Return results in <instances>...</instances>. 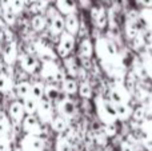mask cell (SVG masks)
Segmentation results:
<instances>
[{"instance_id":"6da1fadb","label":"cell","mask_w":152,"mask_h":151,"mask_svg":"<svg viewBox=\"0 0 152 151\" xmlns=\"http://www.w3.org/2000/svg\"><path fill=\"white\" fill-rule=\"evenodd\" d=\"M95 52H96L100 63L115 60L120 56L115 40L110 39V37H97L96 43H95Z\"/></svg>"},{"instance_id":"7a4b0ae2","label":"cell","mask_w":152,"mask_h":151,"mask_svg":"<svg viewBox=\"0 0 152 151\" xmlns=\"http://www.w3.org/2000/svg\"><path fill=\"white\" fill-rule=\"evenodd\" d=\"M95 106H96V114L99 117V120L103 125L115 123L118 120L116 119L115 104L105 95H97L95 99Z\"/></svg>"},{"instance_id":"3957f363","label":"cell","mask_w":152,"mask_h":151,"mask_svg":"<svg viewBox=\"0 0 152 151\" xmlns=\"http://www.w3.org/2000/svg\"><path fill=\"white\" fill-rule=\"evenodd\" d=\"M108 99L112 102L115 106L118 104H129L132 99V94L126 87L124 83H113L108 87Z\"/></svg>"},{"instance_id":"277c9868","label":"cell","mask_w":152,"mask_h":151,"mask_svg":"<svg viewBox=\"0 0 152 151\" xmlns=\"http://www.w3.org/2000/svg\"><path fill=\"white\" fill-rule=\"evenodd\" d=\"M75 48V36H72L68 32H63L60 35V40H59L58 45V55L60 58H68V55L74 51Z\"/></svg>"},{"instance_id":"5b68a950","label":"cell","mask_w":152,"mask_h":151,"mask_svg":"<svg viewBox=\"0 0 152 151\" xmlns=\"http://www.w3.org/2000/svg\"><path fill=\"white\" fill-rule=\"evenodd\" d=\"M20 146L23 151H43L44 141L39 135H27L21 139Z\"/></svg>"},{"instance_id":"8992f818","label":"cell","mask_w":152,"mask_h":151,"mask_svg":"<svg viewBox=\"0 0 152 151\" xmlns=\"http://www.w3.org/2000/svg\"><path fill=\"white\" fill-rule=\"evenodd\" d=\"M36 112L39 114V119L43 123H51V120L53 119V108L51 100H48L47 98L40 99Z\"/></svg>"},{"instance_id":"52a82bcc","label":"cell","mask_w":152,"mask_h":151,"mask_svg":"<svg viewBox=\"0 0 152 151\" xmlns=\"http://www.w3.org/2000/svg\"><path fill=\"white\" fill-rule=\"evenodd\" d=\"M91 19L97 29H105L108 26V16L103 7H94L91 10Z\"/></svg>"},{"instance_id":"ba28073f","label":"cell","mask_w":152,"mask_h":151,"mask_svg":"<svg viewBox=\"0 0 152 151\" xmlns=\"http://www.w3.org/2000/svg\"><path fill=\"white\" fill-rule=\"evenodd\" d=\"M23 128L27 131L28 135H39L42 134V126L40 120L34 115H28L23 119Z\"/></svg>"},{"instance_id":"9c48e42d","label":"cell","mask_w":152,"mask_h":151,"mask_svg":"<svg viewBox=\"0 0 152 151\" xmlns=\"http://www.w3.org/2000/svg\"><path fill=\"white\" fill-rule=\"evenodd\" d=\"M95 52V44L92 43L91 37H83L79 45V58H86V59H92Z\"/></svg>"},{"instance_id":"30bf717a","label":"cell","mask_w":152,"mask_h":151,"mask_svg":"<svg viewBox=\"0 0 152 151\" xmlns=\"http://www.w3.org/2000/svg\"><path fill=\"white\" fill-rule=\"evenodd\" d=\"M59 115H61L66 119L69 118H74V115L76 114V107L75 103L71 99H63V100L59 103Z\"/></svg>"},{"instance_id":"8fae6325","label":"cell","mask_w":152,"mask_h":151,"mask_svg":"<svg viewBox=\"0 0 152 151\" xmlns=\"http://www.w3.org/2000/svg\"><path fill=\"white\" fill-rule=\"evenodd\" d=\"M60 71L59 66L55 63V60H51V62H44L42 66V76L44 79L48 80H52L55 79V76L58 75V72Z\"/></svg>"},{"instance_id":"7c38bea8","label":"cell","mask_w":152,"mask_h":151,"mask_svg":"<svg viewBox=\"0 0 152 151\" xmlns=\"http://www.w3.org/2000/svg\"><path fill=\"white\" fill-rule=\"evenodd\" d=\"M64 28H66L67 32L71 34L72 36L79 34V31H80V21H79L77 16H76L75 13H71V15L66 16V19H64Z\"/></svg>"},{"instance_id":"4fadbf2b","label":"cell","mask_w":152,"mask_h":151,"mask_svg":"<svg viewBox=\"0 0 152 151\" xmlns=\"http://www.w3.org/2000/svg\"><path fill=\"white\" fill-rule=\"evenodd\" d=\"M116 110V119L121 120V122H127L132 118V112H134V108H132L131 104H118L115 106Z\"/></svg>"},{"instance_id":"5bb4252c","label":"cell","mask_w":152,"mask_h":151,"mask_svg":"<svg viewBox=\"0 0 152 151\" xmlns=\"http://www.w3.org/2000/svg\"><path fill=\"white\" fill-rule=\"evenodd\" d=\"M56 8L63 15H71L76 12V3L75 0H56Z\"/></svg>"},{"instance_id":"9a60e30c","label":"cell","mask_w":152,"mask_h":151,"mask_svg":"<svg viewBox=\"0 0 152 151\" xmlns=\"http://www.w3.org/2000/svg\"><path fill=\"white\" fill-rule=\"evenodd\" d=\"M139 20L144 31H152V7L143 8L139 12Z\"/></svg>"},{"instance_id":"2e32d148","label":"cell","mask_w":152,"mask_h":151,"mask_svg":"<svg viewBox=\"0 0 152 151\" xmlns=\"http://www.w3.org/2000/svg\"><path fill=\"white\" fill-rule=\"evenodd\" d=\"M3 58H4V62L7 64H13L18 58V50H16V44L13 42H10L7 45L4 47V51H3Z\"/></svg>"},{"instance_id":"e0dca14e","label":"cell","mask_w":152,"mask_h":151,"mask_svg":"<svg viewBox=\"0 0 152 151\" xmlns=\"http://www.w3.org/2000/svg\"><path fill=\"white\" fill-rule=\"evenodd\" d=\"M35 48H36V52L42 56V59L44 62L55 60V58H56L55 54H53V51L51 50L48 45L43 44V43H36V44H35Z\"/></svg>"},{"instance_id":"ac0fdd59","label":"cell","mask_w":152,"mask_h":151,"mask_svg":"<svg viewBox=\"0 0 152 151\" xmlns=\"http://www.w3.org/2000/svg\"><path fill=\"white\" fill-rule=\"evenodd\" d=\"M51 127H52L53 131L59 134L66 133V130L68 128V120L66 118H63L61 115H58V117H53V119L51 120Z\"/></svg>"},{"instance_id":"d6986e66","label":"cell","mask_w":152,"mask_h":151,"mask_svg":"<svg viewBox=\"0 0 152 151\" xmlns=\"http://www.w3.org/2000/svg\"><path fill=\"white\" fill-rule=\"evenodd\" d=\"M50 29H51V34L53 35H61L64 32V19L60 13L56 15L50 21Z\"/></svg>"},{"instance_id":"ffe728a7","label":"cell","mask_w":152,"mask_h":151,"mask_svg":"<svg viewBox=\"0 0 152 151\" xmlns=\"http://www.w3.org/2000/svg\"><path fill=\"white\" fill-rule=\"evenodd\" d=\"M24 112L26 111H24L23 103H20V102H13L10 106V115L15 122H20V120L23 119Z\"/></svg>"},{"instance_id":"44dd1931","label":"cell","mask_w":152,"mask_h":151,"mask_svg":"<svg viewBox=\"0 0 152 151\" xmlns=\"http://www.w3.org/2000/svg\"><path fill=\"white\" fill-rule=\"evenodd\" d=\"M21 68H23L26 72H28V74L35 72V70L37 68L36 59H35L32 55H24L23 58H21Z\"/></svg>"},{"instance_id":"7402d4cb","label":"cell","mask_w":152,"mask_h":151,"mask_svg":"<svg viewBox=\"0 0 152 151\" xmlns=\"http://www.w3.org/2000/svg\"><path fill=\"white\" fill-rule=\"evenodd\" d=\"M64 67H66V71L69 76L76 78L79 75V70H80V66L77 64L75 58H66L64 59Z\"/></svg>"},{"instance_id":"603a6c76","label":"cell","mask_w":152,"mask_h":151,"mask_svg":"<svg viewBox=\"0 0 152 151\" xmlns=\"http://www.w3.org/2000/svg\"><path fill=\"white\" fill-rule=\"evenodd\" d=\"M61 90L67 95H75L79 90V84L74 78H66V80L61 83Z\"/></svg>"},{"instance_id":"cb8c5ba5","label":"cell","mask_w":152,"mask_h":151,"mask_svg":"<svg viewBox=\"0 0 152 151\" xmlns=\"http://www.w3.org/2000/svg\"><path fill=\"white\" fill-rule=\"evenodd\" d=\"M139 58H140V60H142L143 68H144L147 78H150L152 80V54L143 52V54H140Z\"/></svg>"},{"instance_id":"d4e9b609","label":"cell","mask_w":152,"mask_h":151,"mask_svg":"<svg viewBox=\"0 0 152 151\" xmlns=\"http://www.w3.org/2000/svg\"><path fill=\"white\" fill-rule=\"evenodd\" d=\"M79 94H80V96L83 99H91L92 96H94V88H92V84L88 82V80H86V82H81L80 84H79Z\"/></svg>"},{"instance_id":"484cf974","label":"cell","mask_w":152,"mask_h":151,"mask_svg":"<svg viewBox=\"0 0 152 151\" xmlns=\"http://www.w3.org/2000/svg\"><path fill=\"white\" fill-rule=\"evenodd\" d=\"M56 151H74V146L72 143L66 138L64 135H60L56 139Z\"/></svg>"},{"instance_id":"4316f807","label":"cell","mask_w":152,"mask_h":151,"mask_svg":"<svg viewBox=\"0 0 152 151\" xmlns=\"http://www.w3.org/2000/svg\"><path fill=\"white\" fill-rule=\"evenodd\" d=\"M37 104H39V102L36 99H34L32 96H28V98L24 99V103H23L24 111L28 112V115H34L37 111Z\"/></svg>"},{"instance_id":"83f0119b","label":"cell","mask_w":152,"mask_h":151,"mask_svg":"<svg viewBox=\"0 0 152 151\" xmlns=\"http://www.w3.org/2000/svg\"><path fill=\"white\" fill-rule=\"evenodd\" d=\"M31 87H32V84H29L28 82H21V83H19L18 87H16L18 95L20 96V98H23V99L28 98V96L31 95Z\"/></svg>"},{"instance_id":"f1b7e54d","label":"cell","mask_w":152,"mask_h":151,"mask_svg":"<svg viewBox=\"0 0 152 151\" xmlns=\"http://www.w3.org/2000/svg\"><path fill=\"white\" fill-rule=\"evenodd\" d=\"M31 24L35 31H43L45 28V26H47V19H45V16L36 15V16H34Z\"/></svg>"},{"instance_id":"f546056e","label":"cell","mask_w":152,"mask_h":151,"mask_svg":"<svg viewBox=\"0 0 152 151\" xmlns=\"http://www.w3.org/2000/svg\"><path fill=\"white\" fill-rule=\"evenodd\" d=\"M59 94H60V91H59V88L56 87V86L48 84L44 87V95L48 100H55V99H58Z\"/></svg>"},{"instance_id":"4dcf8cb0","label":"cell","mask_w":152,"mask_h":151,"mask_svg":"<svg viewBox=\"0 0 152 151\" xmlns=\"http://www.w3.org/2000/svg\"><path fill=\"white\" fill-rule=\"evenodd\" d=\"M43 95H44V86L42 84V83H35V84H32L31 87V95L34 99H36L37 102L40 100V99H43Z\"/></svg>"},{"instance_id":"1f68e13d","label":"cell","mask_w":152,"mask_h":151,"mask_svg":"<svg viewBox=\"0 0 152 151\" xmlns=\"http://www.w3.org/2000/svg\"><path fill=\"white\" fill-rule=\"evenodd\" d=\"M103 131L107 135V138H115L119 133V128L115 123H108V125H103Z\"/></svg>"},{"instance_id":"d6a6232c","label":"cell","mask_w":152,"mask_h":151,"mask_svg":"<svg viewBox=\"0 0 152 151\" xmlns=\"http://www.w3.org/2000/svg\"><path fill=\"white\" fill-rule=\"evenodd\" d=\"M10 133V123H8L7 118L3 114H0V136L1 138H7V134Z\"/></svg>"},{"instance_id":"836d02e7","label":"cell","mask_w":152,"mask_h":151,"mask_svg":"<svg viewBox=\"0 0 152 151\" xmlns=\"http://www.w3.org/2000/svg\"><path fill=\"white\" fill-rule=\"evenodd\" d=\"M12 86V82H11V78L5 74H0V91L5 92L8 91Z\"/></svg>"},{"instance_id":"e575fe53","label":"cell","mask_w":152,"mask_h":151,"mask_svg":"<svg viewBox=\"0 0 152 151\" xmlns=\"http://www.w3.org/2000/svg\"><path fill=\"white\" fill-rule=\"evenodd\" d=\"M143 146V144H142ZM142 146H135V144L129 143L127 139H123L120 143V151H139Z\"/></svg>"},{"instance_id":"d590c367","label":"cell","mask_w":152,"mask_h":151,"mask_svg":"<svg viewBox=\"0 0 152 151\" xmlns=\"http://www.w3.org/2000/svg\"><path fill=\"white\" fill-rule=\"evenodd\" d=\"M24 7V0H11V10L15 13L20 12Z\"/></svg>"},{"instance_id":"8d00e7d4","label":"cell","mask_w":152,"mask_h":151,"mask_svg":"<svg viewBox=\"0 0 152 151\" xmlns=\"http://www.w3.org/2000/svg\"><path fill=\"white\" fill-rule=\"evenodd\" d=\"M15 15L16 13L13 12L12 10H5L4 11V19H5V21H7L8 24H13L15 23Z\"/></svg>"},{"instance_id":"74e56055","label":"cell","mask_w":152,"mask_h":151,"mask_svg":"<svg viewBox=\"0 0 152 151\" xmlns=\"http://www.w3.org/2000/svg\"><path fill=\"white\" fill-rule=\"evenodd\" d=\"M0 151H10V143L7 138H0Z\"/></svg>"},{"instance_id":"f35d334b","label":"cell","mask_w":152,"mask_h":151,"mask_svg":"<svg viewBox=\"0 0 152 151\" xmlns=\"http://www.w3.org/2000/svg\"><path fill=\"white\" fill-rule=\"evenodd\" d=\"M1 5H3V8H4V11L10 10L11 8V0H1Z\"/></svg>"},{"instance_id":"ab89813d","label":"cell","mask_w":152,"mask_h":151,"mask_svg":"<svg viewBox=\"0 0 152 151\" xmlns=\"http://www.w3.org/2000/svg\"><path fill=\"white\" fill-rule=\"evenodd\" d=\"M81 4H83L84 7H88V5H89V1H88V0H81Z\"/></svg>"},{"instance_id":"60d3db41","label":"cell","mask_w":152,"mask_h":151,"mask_svg":"<svg viewBox=\"0 0 152 151\" xmlns=\"http://www.w3.org/2000/svg\"><path fill=\"white\" fill-rule=\"evenodd\" d=\"M24 1H27V3H31V4H32V3L37 1V0H24Z\"/></svg>"},{"instance_id":"b9f144b4","label":"cell","mask_w":152,"mask_h":151,"mask_svg":"<svg viewBox=\"0 0 152 151\" xmlns=\"http://www.w3.org/2000/svg\"><path fill=\"white\" fill-rule=\"evenodd\" d=\"M0 40H1V34H0Z\"/></svg>"},{"instance_id":"7bdbcfd3","label":"cell","mask_w":152,"mask_h":151,"mask_svg":"<svg viewBox=\"0 0 152 151\" xmlns=\"http://www.w3.org/2000/svg\"><path fill=\"white\" fill-rule=\"evenodd\" d=\"M0 138H1V136H0Z\"/></svg>"}]
</instances>
